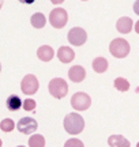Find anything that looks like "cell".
Returning <instances> with one entry per match:
<instances>
[{
  "label": "cell",
  "mask_w": 139,
  "mask_h": 147,
  "mask_svg": "<svg viewBox=\"0 0 139 147\" xmlns=\"http://www.w3.org/2000/svg\"><path fill=\"white\" fill-rule=\"evenodd\" d=\"M67 38H68L71 45H74V47H82L86 42V40H87V34H86L85 29H82V27H72L68 32Z\"/></svg>",
  "instance_id": "8992f818"
},
{
  "label": "cell",
  "mask_w": 139,
  "mask_h": 147,
  "mask_svg": "<svg viewBox=\"0 0 139 147\" xmlns=\"http://www.w3.org/2000/svg\"><path fill=\"white\" fill-rule=\"evenodd\" d=\"M82 1H87V0H82Z\"/></svg>",
  "instance_id": "f1b7e54d"
},
{
  "label": "cell",
  "mask_w": 139,
  "mask_h": 147,
  "mask_svg": "<svg viewBox=\"0 0 139 147\" xmlns=\"http://www.w3.org/2000/svg\"><path fill=\"white\" fill-rule=\"evenodd\" d=\"M135 30H136V33H139V22L135 23Z\"/></svg>",
  "instance_id": "cb8c5ba5"
},
{
  "label": "cell",
  "mask_w": 139,
  "mask_h": 147,
  "mask_svg": "<svg viewBox=\"0 0 139 147\" xmlns=\"http://www.w3.org/2000/svg\"><path fill=\"white\" fill-rule=\"evenodd\" d=\"M57 57L61 63H71L75 57V52L70 47H60L57 51Z\"/></svg>",
  "instance_id": "30bf717a"
},
{
  "label": "cell",
  "mask_w": 139,
  "mask_h": 147,
  "mask_svg": "<svg viewBox=\"0 0 139 147\" xmlns=\"http://www.w3.org/2000/svg\"><path fill=\"white\" fill-rule=\"evenodd\" d=\"M16 128L22 134L30 135V134L37 131L38 124H37V121L34 120V119H32V117H22L21 120L18 121V124H16Z\"/></svg>",
  "instance_id": "ba28073f"
},
{
  "label": "cell",
  "mask_w": 139,
  "mask_h": 147,
  "mask_svg": "<svg viewBox=\"0 0 139 147\" xmlns=\"http://www.w3.org/2000/svg\"><path fill=\"white\" fill-rule=\"evenodd\" d=\"M48 90H49V93L52 94V97L57 98V100H61L68 93V84H67V82H65L64 79L55 78L49 82Z\"/></svg>",
  "instance_id": "3957f363"
},
{
  "label": "cell",
  "mask_w": 139,
  "mask_h": 147,
  "mask_svg": "<svg viewBox=\"0 0 139 147\" xmlns=\"http://www.w3.org/2000/svg\"><path fill=\"white\" fill-rule=\"evenodd\" d=\"M108 65H109V63H108V60L105 57H96L94 60H93V63H91L93 69L98 74L105 72V71L108 69Z\"/></svg>",
  "instance_id": "5bb4252c"
},
{
  "label": "cell",
  "mask_w": 139,
  "mask_h": 147,
  "mask_svg": "<svg viewBox=\"0 0 139 147\" xmlns=\"http://www.w3.org/2000/svg\"><path fill=\"white\" fill-rule=\"evenodd\" d=\"M0 71H1V64H0Z\"/></svg>",
  "instance_id": "4316f807"
},
{
  "label": "cell",
  "mask_w": 139,
  "mask_h": 147,
  "mask_svg": "<svg viewBox=\"0 0 139 147\" xmlns=\"http://www.w3.org/2000/svg\"><path fill=\"white\" fill-rule=\"evenodd\" d=\"M49 22H51L52 27H55V29H63L67 25V22H68L67 11L64 8H60V7L52 10L51 14H49Z\"/></svg>",
  "instance_id": "277c9868"
},
{
  "label": "cell",
  "mask_w": 139,
  "mask_h": 147,
  "mask_svg": "<svg viewBox=\"0 0 139 147\" xmlns=\"http://www.w3.org/2000/svg\"><path fill=\"white\" fill-rule=\"evenodd\" d=\"M21 3H23V4H33L36 0H19Z\"/></svg>",
  "instance_id": "7402d4cb"
},
{
  "label": "cell",
  "mask_w": 139,
  "mask_h": 147,
  "mask_svg": "<svg viewBox=\"0 0 139 147\" xmlns=\"http://www.w3.org/2000/svg\"><path fill=\"white\" fill-rule=\"evenodd\" d=\"M37 56L41 61H51L55 56V51L49 45H43V47L38 48Z\"/></svg>",
  "instance_id": "7c38bea8"
},
{
  "label": "cell",
  "mask_w": 139,
  "mask_h": 147,
  "mask_svg": "<svg viewBox=\"0 0 139 147\" xmlns=\"http://www.w3.org/2000/svg\"><path fill=\"white\" fill-rule=\"evenodd\" d=\"M64 147H85V144L80 142L79 139H68L67 142L64 143Z\"/></svg>",
  "instance_id": "44dd1931"
},
{
  "label": "cell",
  "mask_w": 139,
  "mask_h": 147,
  "mask_svg": "<svg viewBox=\"0 0 139 147\" xmlns=\"http://www.w3.org/2000/svg\"><path fill=\"white\" fill-rule=\"evenodd\" d=\"M7 108L11 112H16L22 108V100L18 95H10L7 98Z\"/></svg>",
  "instance_id": "9a60e30c"
},
{
  "label": "cell",
  "mask_w": 139,
  "mask_h": 147,
  "mask_svg": "<svg viewBox=\"0 0 139 147\" xmlns=\"http://www.w3.org/2000/svg\"><path fill=\"white\" fill-rule=\"evenodd\" d=\"M3 7V0H0V8Z\"/></svg>",
  "instance_id": "d4e9b609"
},
{
  "label": "cell",
  "mask_w": 139,
  "mask_h": 147,
  "mask_svg": "<svg viewBox=\"0 0 139 147\" xmlns=\"http://www.w3.org/2000/svg\"><path fill=\"white\" fill-rule=\"evenodd\" d=\"M21 89H22V93L26 95L36 94L38 90V79L34 75H32V74L26 75L25 78L22 79Z\"/></svg>",
  "instance_id": "52a82bcc"
},
{
  "label": "cell",
  "mask_w": 139,
  "mask_h": 147,
  "mask_svg": "<svg viewBox=\"0 0 139 147\" xmlns=\"http://www.w3.org/2000/svg\"><path fill=\"white\" fill-rule=\"evenodd\" d=\"M3 146V142H1V139H0V147Z\"/></svg>",
  "instance_id": "484cf974"
},
{
  "label": "cell",
  "mask_w": 139,
  "mask_h": 147,
  "mask_svg": "<svg viewBox=\"0 0 139 147\" xmlns=\"http://www.w3.org/2000/svg\"><path fill=\"white\" fill-rule=\"evenodd\" d=\"M108 144L111 147H130L131 146L130 140L126 139L123 135H112V136H109Z\"/></svg>",
  "instance_id": "4fadbf2b"
},
{
  "label": "cell",
  "mask_w": 139,
  "mask_h": 147,
  "mask_svg": "<svg viewBox=\"0 0 139 147\" xmlns=\"http://www.w3.org/2000/svg\"><path fill=\"white\" fill-rule=\"evenodd\" d=\"M30 22H32L33 27H36V29H43V27L45 26V23H47V18H45L44 14H41V12H36V14L32 16Z\"/></svg>",
  "instance_id": "2e32d148"
},
{
  "label": "cell",
  "mask_w": 139,
  "mask_h": 147,
  "mask_svg": "<svg viewBox=\"0 0 139 147\" xmlns=\"http://www.w3.org/2000/svg\"><path fill=\"white\" fill-rule=\"evenodd\" d=\"M14 128H15V123H14V120H11V119H4V120H1V123H0V129L3 132H11Z\"/></svg>",
  "instance_id": "d6986e66"
},
{
  "label": "cell",
  "mask_w": 139,
  "mask_h": 147,
  "mask_svg": "<svg viewBox=\"0 0 139 147\" xmlns=\"http://www.w3.org/2000/svg\"><path fill=\"white\" fill-rule=\"evenodd\" d=\"M132 25H134V22H132L131 18L123 16V18H120V19L116 22V29H117V32H120L121 34H127V33L131 32Z\"/></svg>",
  "instance_id": "8fae6325"
},
{
  "label": "cell",
  "mask_w": 139,
  "mask_h": 147,
  "mask_svg": "<svg viewBox=\"0 0 139 147\" xmlns=\"http://www.w3.org/2000/svg\"><path fill=\"white\" fill-rule=\"evenodd\" d=\"M90 105H91V98L89 97V94H86L83 91H78V93H75L71 97V106L74 109L79 110V112L89 109Z\"/></svg>",
  "instance_id": "5b68a950"
},
{
  "label": "cell",
  "mask_w": 139,
  "mask_h": 147,
  "mask_svg": "<svg viewBox=\"0 0 139 147\" xmlns=\"http://www.w3.org/2000/svg\"><path fill=\"white\" fill-rule=\"evenodd\" d=\"M113 86H115V89H117L119 91H127V90L130 89L128 80L124 78H116L115 82H113Z\"/></svg>",
  "instance_id": "ac0fdd59"
},
{
  "label": "cell",
  "mask_w": 139,
  "mask_h": 147,
  "mask_svg": "<svg viewBox=\"0 0 139 147\" xmlns=\"http://www.w3.org/2000/svg\"><path fill=\"white\" fill-rule=\"evenodd\" d=\"M18 147H25V146H18Z\"/></svg>",
  "instance_id": "83f0119b"
},
{
  "label": "cell",
  "mask_w": 139,
  "mask_h": 147,
  "mask_svg": "<svg viewBox=\"0 0 139 147\" xmlns=\"http://www.w3.org/2000/svg\"><path fill=\"white\" fill-rule=\"evenodd\" d=\"M68 78L71 82L74 83H80L83 82L86 78V69L82 67V65H74L71 67L68 71Z\"/></svg>",
  "instance_id": "9c48e42d"
},
{
  "label": "cell",
  "mask_w": 139,
  "mask_h": 147,
  "mask_svg": "<svg viewBox=\"0 0 139 147\" xmlns=\"http://www.w3.org/2000/svg\"><path fill=\"white\" fill-rule=\"evenodd\" d=\"M51 1H52L53 4H61V3H63L64 0H51Z\"/></svg>",
  "instance_id": "603a6c76"
},
{
  "label": "cell",
  "mask_w": 139,
  "mask_h": 147,
  "mask_svg": "<svg viewBox=\"0 0 139 147\" xmlns=\"http://www.w3.org/2000/svg\"><path fill=\"white\" fill-rule=\"evenodd\" d=\"M22 108L25 110H27V112H29V110H34L36 109V101L27 98V100H25L22 102Z\"/></svg>",
  "instance_id": "ffe728a7"
},
{
  "label": "cell",
  "mask_w": 139,
  "mask_h": 147,
  "mask_svg": "<svg viewBox=\"0 0 139 147\" xmlns=\"http://www.w3.org/2000/svg\"><path fill=\"white\" fill-rule=\"evenodd\" d=\"M29 147H45V138L43 135H33L29 138Z\"/></svg>",
  "instance_id": "e0dca14e"
},
{
  "label": "cell",
  "mask_w": 139,
  "mask_h": 147,
  "mask_svg": "<svg viewBox=\"0 0 139 147\" xmlns=\"http://www.w3.org/2000/svg\"><path fill=\"white\" fill-rule=\"evenodd\" d=\"M130 49H131V47H130L128 41L124 38H115L109 45V52L112 53V56L117 59H123L126 56H128Z\"/></svg>",
  "instance_id": "7a4b0ae2"
},
{
  "label": "cell",
  "mask_w": 139,
  "mask_h": 147,
  "mask_svg": "<svg viewBox=\"0 0 139 147\" xmlns=\"http://www.w3.org/2000/svg\"><path fill=\"white\" fill-rule=\"evenodd\" d=\"M85 128V120L78 113H68L64 117V129L70 135H78Z\"/></svg>",
  "instance_id": "6da1fadb"
}]
</instances>
